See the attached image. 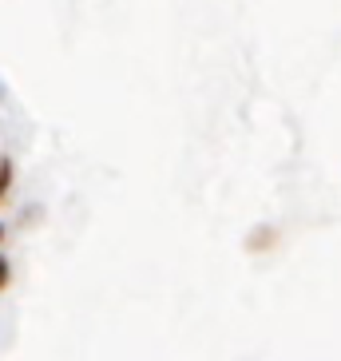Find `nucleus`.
<instances>
[{"label": "nucleus", "mask_w": 341, "mask_h": 361, "mask_svg": "<svg viewBox=\"0 0 341 361\" xmlns=\"http://www.w3.org/2000/svg\"><path fill=\"white\" fill-rule=\"evenodd\" d=\"M4 187H8V163H0V195H4Z\"/></svg>", "instance_id": "1"}, {"label": "nucleus", "mask_w": 341, "mask_h": 361, "mask_svg": "<svg viewBox=\"0 0 341 361\" xmlns=\"http://www.w3.org/2000/svg\"><path fill=\"white\" fill-rule=\"evenodd\" d=\"M4 282H8V262L0 258V286H4Z\"/></svg>", "instance_id": "2"}, {"label": "nucleus", "mask_w": 341, "mask_h": 361, "mask_svg": "<svg viewBox=\"0 0 341 361\" xmlns=\"http://www.w3.org/2000/svg\"><path fill=\"white\" fill-rule=\"evenodd\" d=\"M0 234H4V231H0Z\"/></svg>", "instance_id": "3"}]
</instances>
